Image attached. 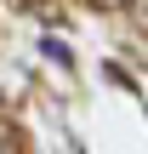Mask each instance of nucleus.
<instances>
[{
    "instance_id": "1",
    "label": "nucleus",
    "mask_w": 148,
    "mask_h": 154,
    "mask_svg": "<svg viewBox=\"0 0 148 154\" xmlns=\"http://www.w3.org/2000/svg\"><path fill=\"white\" fill-rule=\"evenodd\" d=\"M17 149H29V143H23V131H17L11 120H0V154H17Z\"/></svg>"
},
{
    "instance_id": "2",
    "label": "nucleus",
    "mask_w": 148,
    "mask_h": 154,
    "mask_svg": "<svg viewBox=\"0 0 148 154\" xmlns=\"http://www.w3.org/2000/svg\"><path fill=\"white\" fill-rule=\"evenodd\" d=\"M103 6H131V0H103Z\"/></svg>"
}]
</instances>
